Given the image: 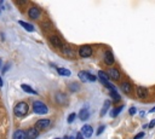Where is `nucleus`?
<instances>
[{"label": "nucleus", "mask_w": 155, "mask_h": 139, "mask_svg": "<svg viewBox=\"0 0 155 139\" xmlns=\"http://www.w3.org/2000/svg\"><path fill=\"white\" fill-rule=\"evenodd\" d=\"M28 110H29V106L25 102H18L13 108V114L17 117H23L27 115Z\"/></svg>", "instance_id": "nucleus-1"}, {"label": "nucleus", "mask_w": 155, "mask_h": 139, "mask_svg": "<svg viewBox=\"0 0 155 139\" xmlns=\"http://www.w3.org/2000/svg\"><path fill=\"white\" fill-rule=\"evenodd\" d=\"M33 111L38 115H44V114L48 112V108L45 103H42L40 100H35V102H33Z\"/></svg>", "instance_id": "nucleus-2"}, {"label": "nucleus", "mask_w": 155, "mask_h": 139, "mask_svg": "<svg viewBox=\"0 0 155 139\" xmlns=\"http://www.w3.org/2000/svg\"><path fill=\"white\" fill-rule=\"evenodd\" d=\"M78 76L80 77V80L82 82H93V81L97 80V77L93 74L88 73V71H79L78 73Z\"/></svg>", "instance_id": "nucleus-3"}, {"label": "nucleus", "mask_w": 155, "mask_h": 139, "mask_svg": "<svg viewBox=\"0 0 155 139\" xmlns=\"http://www.w3.org/2000/svg\"><path fill=\"white\" fill-rule=\"evenodd\" d=\"M79 56L81 58H87L90 56H92V47L90 45H84L79 47Z\"/></svg>", "instance_id": "nucleus-4"}, {"label": "nucleus", "mask_w": 155, "mask_h": 139, "mask_svg": "<svg viewBox=\"0 0 155 139\" xmlns=\"http://www.w3.org/2000/svg\"><path fill=\"white\" fill-rule=\"evenodd\" d=\"M27 13H28V17L30 19H38L40 17V15H41V10L38 6H30L28 8V12Z\"/></svg>", "instance_id": "nucleus-5"}, {"label": "nucleus", "mask_w": 155, "mask_h": 139, "mask_svg": "<svg viewBox=\"0 0 155 139\" xmlns=\"http://www.w3.org/2000/svg\"><path fill=\"white\" fill-rule=\"evenodd\" d=\"M51 126V121L48 118H40L35 122V128L39 131V129H47L48 127Z\"/></svg>", "instance_id": "nucleus-6"}, {"label": "nucleus", "mask_w": 155, "mask_h": 139, "mask_svg": "<svg viewBox=\"0 0 155 139\" xmlns=\"http://www.w3.org/2000/svg\"><path fill=\"white\" fill-rule=\"evenodd\" d=\"M48 40H50L51 45H52L53 47H56V48H59V50H61V48L64 46L62 39H61L58 35H51V36L48 37Z\"/></svg>", "instance_id": "nucleus-7"}, {"label": "nucleus", "mask_w": 155, "mask_h": 139, "mask_svg": "<svg viewBox=\"0 0 155 139\" xmlns=\"http://www.w3.org/2000/svg\"><path fill=\"white\" fill-rule=\"evenodd\" d=\"M103 60H104V63L107 64V65H113L114 64V62H115V58H114V54H113V52L111 51H105L104 52V57H103Z\"/></svg>", "instance_id": "nucleus-8"}, {"label": "nucleus", "mask_w": 155, "mask_h": 139, "mask_svg": "<svg viewBox=\"0 0 155 139\" xmlns=\"http://www.w3.org/2000/svg\"><path fill=\"white\" fill-rule=\"evenodd\" d=\"M136 93H137V97L139 99H145L148 95H149V91L148 88L143 87V86H138L137 89H136Z\"/></svg>", "instance_id": "nucleus-9"}, {"label": "nucleus", "mask_w": 155, "mask_h": 139, "mask_svg": "<svg viewBox=\"0 0 155 139\" xmlns=\"http://www.w3.org/2000/svg\"><path fill=\"white\" fill-rule=\"evenodd\" d=\"M39 135V131L35 127H30L25 131V139H36Z\"/></svg>", "instance_id": "nucleus-10"}, {"label": "nucleus", "mask_w": 155, "mask_h": 139, "mask_svg": "<svg viewBox=\"0 0 155 139\" xmlns=\"http://www.w3.org/2000/svg\"><path fill=\"white\" fill-rule=\"evenodd\" d=\"M120 89H121V92L125 93V94H131V93H132V85H131V82H128V81L121 82Z\"/></svg>", "instance_id": "nucleus-11"}, {"label": "nucleus", "mask_w": 155, "mask_h": 139, "mask_svg": "<svg viewBox=\"0 0 155 139\" xmlns=\"http://www.w3.org/2000/svg\"><path fill=\"white\" fill-rule=\"evenodd\" d=\"M61 50H62V52H63V54H64V56H67V57H69V58H74V57H75V51H74L70 46L64 45Z\"/></svg>", "instance_id": "nucleus-12"}, {"label": "nucleus", "mask_w": 155, "mask_h": 139, "mask_svg": "<svg viewBox=\"0 0 155 139\" xmlns=\"http://www.w3.org/2000/svg\"><path fill=\"white\" fill-rule=\"evenodd\" d=\"M107 74H108L109 79H111V80H114V81H116V80L120 79V71H119L117 69H115V68H111Z\"/></svg>", "instance_id": "nucleus-13"}, {"label": "nucleus", "mask_w": 155, "mask_h": 139, "mask_svg": "<svg viewBox=\"0 0 155 139\" xmlns=\"http://www.w3.org/2000/svg\"><path fill=\"white\" fill-rule=\"evenodd\" d=\"M54 99H56V102H57L59 105L67 104V95H65L64 93H62V92H57Z\"/></svg>", "instance_id": "nucleus-14"}, {"label": "nucleus", "mask_w": 155, "mask_h": 139, "mask_svg": "<svg viewBox=\"0 0 155 139\" xmlns=\"http://www.w3.org/2000/svg\"><path fill=\"white\" fill-rule=\"evenodd\" d=\"M81 133H82L86 138H90V137L93 134V128H92V126H90V124H85V126L81 128Z\"/></svg>", "instance_id": "nucleus-15"}, {"label": "nucleus", "mask_w": 155, "mask_h": 139, "mask_svg": "<svg viewBox=\"0 0 155 139\" xmlns=\"http://www.w3.org/2000/svg\"><path fill=\"white\" fill-rule=\"evenodd\" d=\"M12 139H25V132L22 131V129L15 131V133L12 135Z\"/></svg>", "instance_id": "nucleus-16"}, {"label": "nucleus", "mask_w": 155, "mask_h": 139, "mask_svg": "<svg viewBox=\"0 0 155 139\" xmlns=\"http://www.w3.org/2000/svg\"><path fill=\"white\" fill-rule=\"evenodd\" d=\"M79 116H80V118H81L82 121H86V120L90 117V112H88V109H87V108H85V109H81V110H80V112H79Z\"/></svg>", "instance_id": "nucleus-17"}, {"label": "nucleus", "mask_w": 155, "mask_h": 139, "mask_svg": "<svg viewBox=\"0 0 155 139\" xmlns=\"http://www.w3.org/2000/svg\"><path fill=\"white\" fill-rule=\"evenodd\" d=\"M21 87H22V89H23L24 92H27V93H29V94H38V92H36L34 88H31L29 85L23 83V85H21Z\"/></svg>", "instance_id": "nucleus-18"}, {"label": "nucleus", "mask_w": 155, "mask_h": 139, "mask_svg": "<svg viewBox=\"0 0 155 139\" xmlns=\"http://www.w3.org/2000/svg\"><path fill=\"white\" fill-rule=\"evenodd\" d=\"M18 24L21 27H23L27 31H33L34 30V27L30 24V23H27V22H23V21H18Z\"/></svg>", "instance_id": "nucleus-19"}, {"label": "nucleus", "mask_w": 155, "mask_h": 139, "mask_svg": "<svg viewBox=\"0 0 155 139\" xmlns=\"http://www.w3.org/2000/svg\"><path fill=\"white\" fill-rule=\"evenodd\" d=\"M98 77H99L101 82H107V81H109V80H110V79H109V76H108V74H107L105 71H102V70H99V71H98Z\"/></svg>", "instance_id": "nucleus-20"}, {"label": "nucleus", "mask_w": 155, "mask_h": 139, "mask_svg": "<svg viewBox=\"0 0 155 139\" xmlns=\"http://www.w3.org/2000/svg\"><path fill=\"white\" fill-rule=\"evenodd\" d=\"M110 104H111V102H110V100H105V102H104L103 109H102V110H101V112H99V114H101V116H104V115L107 114V111H108V110H109V108H110Z\"/></svg>", "instance_id": "nucleus-21"}, {"label": "nucleus", "mask_w": 155, "mask_h": 139, "mask_svg": "<svg viewBox=\"0 0 155 139\" xmlns=\"http://www.w3.org/2000/svg\"><path fill=\"white\" fill-rule=\"evenodd\" d=\"M57 71H58V74L61 75V76H70V71L68 70V69H65V68H57Z\"/></svg>", "instance_id": "nucleus-22"}, {"label": "nucleus", "mask_w": 155, "mask_h": 139, "mask_svg": "<svg viewBox=\"0 0 155 139\" xmlns=\"http://www.w3.org/2000/svg\"><path fill=\"white\" fill-rule=\"evenodd\" d=\"M122 109H124V105H120V106H117L116 109H113V110L110 111V116H111V117H116V116L119 115V112L122 111Z\"/></svg>", "instance_id": "nucleus-23"}, {"label": "nucleus", "mask_w": 155, "mask_h": 139, "mask_svg": "<svg viewBox=\"0 0 155 139\" xmlns=\"http://www.w3.org/2000/svg\"><path fill=\"white\" fill-rule=\"evenodd\" d=\"M110 95H111V100H113L114 103H117V102L120 100V95H119V93L116 92V89H115V91H110Z\"/></svg>", "instance_id": "nucleus-24"}, {"label": "nucleus", "mask_w": 155, "mask_h": 139, "mask_svg": "<svg viewBox=\"0 0 155 139\" xmlns=\"http://www.w3.org/2000/svg\"><path fill=\"white\" fill-rule=\"evenodd\" d=\"M69 89H70L71 92H76V91H79V85L75 83V82L69 83Z\"/></svg>", "instance_id": "nucleus-25"}, {"label": "nucleus", "mask_w": 155, "mask_h": 139, "mask_svg": "<svg viewBox=\"0 0 155 139\" xmlns=\"http://www.w3.org/2000/svg\"><path fill=\"white\" fill-rule=\"evenodd\" d=\"M75 116H76V115H75L74 112H73V114H70V115L68 116V118H67V122H68V123H71V122L75 120Z\"/></svg>", "instance_id": "nucleus-26"}, {"label": "nucleus", "mask_w": 155, "mask_h": 139, "mask_svg": "<svg viewBox=\"0 0 155 139\" xmlns=\"http://www.w3.org/2000/svg\"><path fill=\"white\" fill-rule=\"evenodd\" d=\"M104 128H105L104 126H101V127L98 128V131H97V135H101V134L103 133V131H104Z\"/></svg>", "instance_id": "nucleus-27"}, {"label": "nucleus", "mask_w": 155, "mask_h": 139, "mask_svg": "<svg viewBox=\"0 0 155 139\" xmlns=\"http://www.w3.org/2000/svg\"><path fill=\"white\" fill-rule=\"evenodd\" d=\"M128 114H130V115H134V114H136V108H134V106L130 108V110H128Z\"/></svg>", "instance_id": "nucleus-28"}, {"label": "nucleus", "mask_w": 155, "mask_h": 139, "mask_svg": "<svg viewBox=\"0 0 155 139\" xmlns=\"http://www.w3.org/2000/svg\"><path fill=\"white\" fill-rule=\"evenodd\" d=\"M144 137V132H140V133H138L133 139H140V138H143Z\"/></svg>", "instance_id": "nucleus-29"}, {"label": "nucleus", "mask_w": 155, "mask_h": 139, "mask_svg": "<svg viewBox=\"0 0 155 139\" xmlns=\"http://www.w3.org/2000/svg\"><path fill=\"white\" fill-rule=\"evenodd\" d=\"M154 126H155V120H151V121L149 122V124H148L147 127H149V128H153Z\"/></svg>", "instance_id": "nucleus-30"}, {"label": "nucleus", "mask_w": 155, "mask_h": 139, "mask_svg": "<svg viewBox=\"0 0 155 139\" xmlns=\"http://www.w3.org/2000/svg\"><path fill=\"white\" fill-rule=\"evenodd\" d=\"M76 139H84V138H82V134H81V133H79V134L76 135Z\"/></svg>", "instance_id": "nucleus-31"}, {"label": "nucleus", "mask_w": 155, "mask_h": 139, "mask_svg": "<svg viewBox=\"0 0 155 139\" xmlns=\"http://www.w3.org/2000/svg\"><path fill=\"white\" fill-rule=\"evenodd\" d=\"M0 87H2V79H1V76H0Z\"/></svg>", "instance_id": "nucleus-32"}, {"label": "nucleus", "mask_w": 155, "mask_h": 139, "mask_svg": "<svg viewBox=\"0 0 155 139\" xmlns=\"http://www.w3.org/2000/svg\"><path fill=\"white\" fill-rule=\"evenodd\" d=\"M150 112H155V106L153 109H150Z\"/></svg>", "instance_id": "nucleus-33"}, {"label": "nucleus", "mask_w": 155, "mask_h": 139, "mask_svg": "<svg viewBox=\"0 0 155 139\" xmlns=\"http://www.w3.org/2000/svg\"><path fill=\"white\" fill-rule=\"evenodd\" d=\"M1 63H2V62H1V59H0V66H1Z\"/></svg>", "instance_id": "nucleus-34"}, {"label": "nucleus", "mask_w": 155, "mask_h": 139, "mask_svg": "<svg viewBox=\"0 0 155 139\" xmlns=\"http://www.w3.org/2000/svg\"><path fill=\"white\" fill-rule=\"evenodd\" d=\"M56 139H61V138H56Z\"/></svg>", "instance_id": "nucleus-35"}]
</instances>
